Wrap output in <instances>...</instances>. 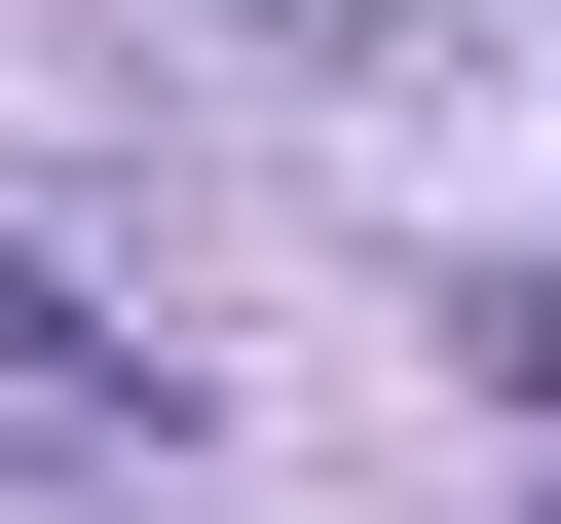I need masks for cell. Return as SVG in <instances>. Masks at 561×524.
Segmentation results:
<instances>
[{"mask_svg":"<svg viewBox=\"0 0 561 524\" xmlns=\"http://www.w3.org/2000/svg\"><path fill=\"white\" fill-rule=\"evenodd\" d=\"M0 449H38V487H113V449H187V375H150L113 300H76L38 225H0Z\"/></svg>","mask_w":561,"mask_h":524,"instance_id":"6da1fadb","label":"cell"}]
</instances>
